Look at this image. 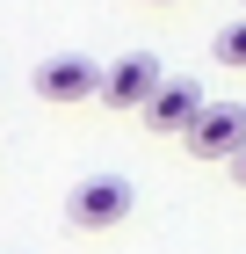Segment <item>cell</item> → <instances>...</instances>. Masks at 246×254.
I'll list each match as a JSON object with an SVG mask.
<instances>
[{"label": "cell", "mask_w": 246, "mask_h": 254, "mask_svg": "<svg viewBox=\"0 0 246 254\" xmlns=\"http://www.w3.org/2000/svg\"><path fill=\"white\" fill-rule=\"evenodd\" d=\"M131 182L123 175H87V182H73V196H65V225L73 233H109V225H123L131 218Z\"/></svg>", "instance_id": "obj_1"}, {"label": "cell", "mask_w": 246, "mask_h": 254, "mask_svg": "<svg viewBox=\"0 0 246 254\" xmlns=\"http://www.w3.org/2000/svg\"><path fill=\"white\" fill-rule=\"evenodd\" d=\"M159 87H167L159 59H152V51H123V59L109 65V80H101V102H109V109H138V117H145Z\"/></svg>", "instance_id": "obj_2"}, {"label": "cell", "mask_w": 246, "mask_h": 254, "mask_svg": "<svg viewBox=\"0 0 246 254\" xmlns=\"http://www.w3.org/2000/svg\"><path fill=\"white\" fill-rule=\"evenodd\" d=\"M101 80H109V65H95L87 51L37 59V95L44 102H87V95H101Z\"/></svg>", "instance_id": "obj_3"}, {"label": "cell", "mask_w": 246, "mask_h": 254, "mask_svg": "<svg viewBox=\"0 0 246 254\" xmlns=\"http://www.w3.org/2000/svg\"><path fill=\"white\" fill-rule=\"evenodd\" d=\"M189 153L196 160H239L246 153V109L239 102H210L196 117V131H189Z\"/></svg>", "instance_id": "obj_4"}, {"label": "cell", "mask_w": 246, "mask_h": 254, "mask_svg": "<svg viewBox=\"0 0 246 254\" xmlns=\"http://www.w3.org/2000/svg\"><path fill=\"white\" fill-rule=\"evenodd\" d=\"M203 109H210V102H203V87H196V80H167V87L152 95V109H145V131H159V138H189Z\"/></svg>", "instance_id": "obj_5"}, {"label": "cell", "mask_w": 246, "mask_h": 254, "mask_svg": "<svg viewBox=\"0 0 246 254\" xmlns=\"http://www.w3.org/2000/svg\"><path fill=\"white\" fill-rule=\"evenodd\" d=\"M210 51H217V65H239L246 73V22H225V29L210 37Z\"/></svg>", "instance_id": "obj_6"}, {"label": "cell", "mask_w": 246, "mask_h": 254, "mask_svg": "<svg viewBox=\"0 0 246 254\" xmlns=\"http://www.w3.org/2000/svg\"><path fill=\"white\" fill-rule=\"evenodd\" d=\"M232 182H239V189H246V153H239V160H232Z\"/></svg>", "instance_id": "obj_7"}, {"label": "cell", "mask_w": 246, "mask_h": 254, "mask_svg": "<svg viewBox=\"0 0 246 254\" xmlns=\"http://www.w3.org/2000/svg\"><path fill=\"white\" fill-rule=\"evenodd\" d=\"M152 7H174V0H152Z\"/></svg>", "instance_id": "obj_8"}]
</instances>
